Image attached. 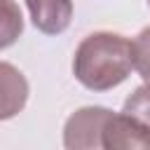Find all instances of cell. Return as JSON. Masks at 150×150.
Listing matches in <instances>:
<instances>
[{"instance_id":"5b68a950","label":"cell","mask_w":150,"mask_h":150,"mask_svg":"<svg viewBox=\"0 0 150 150\" xmlns=\"http://www.w3.org/2000/svg\"><path fill=\"white\" fill-rule=\"evenodd\" d=\"M33 26L45 35H59L70 26L73 2L70 0H26Z\"/></svg>"},{"instance_id":"277c9868","label":"cell","mask_w":150,"mask_h":150,"mask_svg":"<svg viewBox=\"0 0 150 150\" xmlns=\"http://www.w3.org/2000/svg\"><path fill=\"white\" fill-rule=\"evenodd\" d=\"M28 94H30V87L26 75L16 66L0 61V120L16 117L26 108Z\"/></svg>"},{"instance_id":"ba28073f","label":"cell","mask_w":150,"mask_h":150,"mask_svg":"<svg viewBox=\"0 0 150 150\" xmlns=\"http://www.w3.org/2000/svg\"><path fill=\"white\" fill-rule=\"evenodd\" d=\"M131 47H134V68L138 70L143 82H150V26L138 33Z\"/></svg>"},{"instance_id":"3957f363","label":"cell","mask_w":150,"mask_h":150,"mask_svg":"<svg viewBox=\"0 0 150 150\" xmlns=\"http://www.w3.org/2000/svg\"><path fill=\"white\" fill-rule=\"evenodd\" d=\"M101 143L108 150H136V148H150V129L141 124L136 117L127 112H110V117L103 124Z\"/></svg>"},{"instance_id":"8992f818","label":"cell","mask_w":150,"mask_h":150,"mask_svg":"<svg viewBox=\"0 0 150 150\" xmlns=\"http://www.w3.org/2000/svg\"><path fill=\"white\" fill-rule=\"evenodd\" d=\"M23 33V16L14 0H0V49L14 45Z\"/></svg>"},{"instance_id":"7a4b0ae2","label":"cell","mask_w":150,"mask_h":150,"mask_svg":"<svg viewBox=\"0 0 150 150\" xmlns=\"http://www.w3.org/2000/svg\"><path fill=\"white\" fill-rule=\"evenodd\" d=\"M112 110L101 108V105H87L75 110L63 127V145L70 150H91V148H103L101 134L103 124L110 117Z\"/></svg>"},{"instance_id":"52a82bcc","label":"cell","mask_w":150,"mask_h":150,"mask_svg":"<svg viewBox=\"0 0 150 150\" xmlns=\"http://www.w3.org/2000/svg\"><path fill=\"white\" fill-rule=\"evenodd\" d=\"M122 112L136 117L141 124H145V127L150 129V82L141 84V87H138V89L124 101Z\"/></svg>"},{"instance_id":"6da1fadb","label":"cell","mask_w":150,"mask_h":150,"mask_svg":"<svg viewBox=\"0 0 150 150\" xmlns=\"http://www.w3.org/2000/svg\"><path fill=\"white\" fill-rule=\"evenodd\" d=\"M134 70L131 40L120 33H91L87 35L73 56L75 80L91 91H108L122 84Z\"/></svg>"},{"instance_id":"9c48e42d","label":"cell","mask_w":150,"mask_h":150,"mask_svg":"<svg viewBox=\"0 0 150 150\" xmlns=\"http://www.w3.org/2000/svg\"><path fill=\"white\" fill-rule=\"evenodd\" d=\"M148 5H150V0H148Z\"/></svg>"}]
</instances>
